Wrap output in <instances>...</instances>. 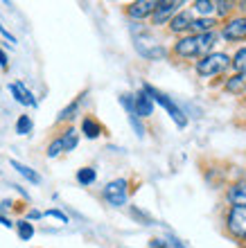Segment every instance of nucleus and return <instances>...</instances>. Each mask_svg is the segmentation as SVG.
Returning <instances> with one entry per match:
<instances>
[{"mask_svg": "<svg viewBox=\"0 0 246 248\" xmlns=\"http://www.w3.org/2000/svg\"><path fill=\"white\" fill-rule=\"evenodd\" d=\"M213 46H214L213 32L192 34V36H185V39H181L176 43L174 52L179 54V57H185V59H190V57H201V59H203V57L213 50Z\"/></svg>", "mask_w": 246, "mask_h": 248, "instance_id": "f257e3e1", "label": "nucleus"}, {"mask_svg": "<svg viewBox=\"0 0 246 248\" xmlns=\"http://www.w3.org/2000/svg\"><path fill=\"white\" fill-rule=\"evenodd\" d=\"M230 63V57L224 52H213V54H206L201 61H197V72H199L201 77H214V75H219L224 72Z\"/></svg>", "mask_w": 246, "mask_h": 248, "instance_id": "f03ea898", "label": "nucleus"}, {"mask_svg": "<svg viewBox=\"0 0 246 248\" xmlns=\"http://www.w3.org/2000/svg\"><path fill=\"white\" fill-rule=\"evenodd\" d=\"M145 93H147L149 97H151V102H158V104L163 106V108H165V111L169 113V115H172V120H174L176 124H179V126H185V124H188V118H185V113L181 111V108H179V106L174 104V102H172V99L167 97V95H163L161 91H156L154 86H147L145 84V88H143Z\"/></svg>", "mask_w": 246, "mask_h": 248, "instance_id": "7ed1b4c3", "label": "nucleus"}, {"mask_svg": "<svg viewBox=\"0 0 246 248\" xmlns=\"http://www.w3.org/2000/svg\"><path fill=\"white\" fill-rule=\"evenodd\" d=\"M127 181L124 178H115V181H111L106 187H104V199L111 203V205H124L127 203Z\"/></svg>", "mask_w": 246, "mask_h": 248, "instance_id": "20e7f679", "label": "nucleus"}, {"mask_svg": "<svg viewBox=\"0 0 246 248\" xmlns=\"http://www.w3.org/2000/svg\"><path fill=\"white\" fill-rule=\"evenodd\" d=\"M228 230L237 239H246V208L233 205L228 212Z\"/></svg>", "mask_w": 246, "mask_h": 248, "instance_id": "39448f33", "label": "nucleus"}, {"mask_svg": "<svg viewBox=\"0 0 246 248\" xmlns=\"http://www.w3.org/2000/svg\"><path fill=\"white\" fill-rule=\"evenodd\" d=\"M181 7V2H172V0H163V2H156L154 7V14H151V18H154V25H165L169 20L176 16V9Z\"/></svg>", "mask_w": 246, "mask_h": 248, "instance_id": "423d86ee", "label": "nucleus"}, {"mask_svg": "<svg viewBox=\"0 0 246 248\" xmlns=\"http://www.w3.org/2000/svg\"><path fill=\"white\" fill-rule=\"evenodd\" d=\"M133 111H136V118H149L154 113V102L145 91L133 95Z\"/></svg>", "mask_w": 246, "mask_h": 248, "instance_id": "0eeeda50", "label": "nucleus"}, {"mask_svg": "<svg viewBox=\"0 0 246 248\" xmlns=\"http://www.w3.org/2000/svg\"><path fill=\"white\" fill-rule=\"evenodd\" d=\"M246 36V16H240V18H233L224 27V39L228 41H240Z\"/></svg>", "mask_w": 246, "mask_h": 248, "instance_id": "6e6552de", "label": "nucleus"}, {"mask_svg": "<svg viewBox=\"0 0 246 248\" xmlns=\"http://www.w3.org/2000/svg\"><path fill=\"white\" fill-rule=\"evenodd\" d=\"M154 7H156V2L154 0H138V2H131L129 5V16L131 18H147V16H151L154 14Z\"/></svg>", "mask_w": 246, "mask_h": 248, "instance_id": "1a4fd4ad", "label": "nucleus"}, {"mask_svg": "<svg viewBox=\"0 0 246 248\" xmlns=\"http://www.w3.org/2000/svg\"><path fill=\"white\" fill-rule=\"evenodd\" d=\"M228 201L237 205V208H246V181L235 183L233 187L228 189Z\"/></svg>", "mask_w": 246, "mask_h": 248, "instance_id": "9d476101", "label": "nucleus"}, {"mask_svg": "<svg viewBox=\"0 0 246 248\" xmlns=\"http://www.w3.org/2000/svg\"><path fill=\"white\" fill-rule=\"evenodd\" d=\"M9 91H12V95L16 97V102H20V104H25V106H36L34 95L27 91L23 84H12V86H9Z\"/></svg>", "mask_w": 246, "mask_h": 248, "instance_id": "9b49d317", "label": "nucleus"}, {"mask_svg": "<svg viewBox=\"0 0 246 248\" xmlns=\"http://www.w3.org/2000/svg\"><path fill=\"white\" fill-rule=\"evenodd\" d=\"M9 165H12L14 170L18 171V174H20V176H23V178H27L30 183H34V185H39V183H41V176H39V174H36V171L32 170V167H27V165L18 163V160H9Z\"/></svg>", "mask_w": 246, "mask_h": 248, "instance_id": "f8f14e48", "label": "nucleus"}, {"mask_svg": "<svg viewBox=\"0 0 246 248\" xmlns=\"http://www.w3.org/2000/svg\"><path fill=\"white\" fill-rule=\"evenodd\" d=\"M190 25H192V16H190L188 12L176 14L174 18L169 20V30H172V32H185Z\"/></svg>", "mask_w": 246, "mask_h": 248, "instance_id": "ddd939ff", "label": "nucleus"}, {"mask_svg": "<svg viewBox=\"0 0 246 248\" xmlns=\"http://www.w3.org/2000/svg\"><path fill=\"white\" fill-rule=\"evenodd\" d=\"M82 131H84V136L86 138H99L102 136V126H99L95 120H91V118H86L84 122H82Z\"/></svg>", "mask_w": 246, "mask_h": 248, "instance_id": "4468645a", "label": "nucleus"}, {"mask_svg": "<svg viewBox=\"0 0 246 248\" xmlns=\"http://www.w3.org/2000/svg\"><path fill=\"white\" fill-rule=\"evenodd\" d=\"M59 140H61L64 151H72L75 147H77V142H79V136H77V131H75V129H68L64 136L59 138Z\"/></svg>", "mask_w": 246, "mask_h": 248, "instance_id": "2eb2a0df", "label": "nucleus"}, {"mask_svg": "<svg viewBox=\"0 0 246 248\" xmlns=\"http://www.w3.org/2000/svg\"><path fill=\"white\" fill-rule=\"evenodd\" d=\"M246 88V77L244 75H235L226 81V91L228 93H242Z\"/></svg>", "mask_w": 246, "mask_h": 248, "instance_id": "dca6fc26", "label": "nucleus"}, {"mask_svg": "<svg viewBox=\"0 0 246 248\" xmlns=\"http://www.w3.org/2000/svg\"><path fill=\"white\" fill-rule=\"evenodd\" d=\"M230 63H233V68L240 72V75H244V77H246V47L237 50V54L230 59Z\"/></svg>", "mask_w": 246, "mask_h": 248, "instance_id": "f3484780", "label": "nucleus"}, {"mask_svg": "<svg viewBox=\"0 0 246 248\" xmlns=\"http://www.w3.org/2000/svg\"><path fill=\"white\" fill-rule=\"evenodd\" d=\"M32 118H30V115H20L18 118V122H16V133H18V136H30V133H32Z\"/></svg>", "mask_w": 246, "mask_h": 248, "instance_id": "a211bd4d", "label": "nucleus"}, {"mask_svg": "<svg viewBox=\"0 0 246 248\" xmlns=\"http://www.w3.org/2000/svg\"><path fill=\"white\" fill-rule=\"evenodd\" d=\"M95 176H98V174H95L93 167H82V170L77 171V181L82 185H91L93 181H95Z\"/></svg>", "mask_w": 246, "mask_h": 248, "instance_id": "6ab92c4d", "label": "nucleus"}, {"mask_svg": "<svg viewBox=\"0 0 246 248\" xmlns=\"http://www.w3.org/2000/svg\"><path fill=\"white\" fill-rule=\"evenodd\" d=\"M16 228H18V237L23 239V242H27V239H32L34 237V226L30 221H18L16 223Z\"/></svg>", "mask_w": 246, "mask_h": 248, "instance_id": "aec40b11", "label": "nucleus"}, {"mask_svg": "<svg viewBox=\"0 0 246 248\" xmlns=\"http://www.w3.org/2000/svg\"><path fill=\"white\" fill-rule=\"evenodd\" d=\"M213 25H214V20L199 18V20H192V25H190V27H195L199 34H206V32H213Z\"/></svg>", "mask_w": 246, "mask_h": 248, "instance_id": "412c9836", "label": "nucleus"}, {"mask_svg": "<svg viewBox=\"0 0 246 248\" xmlns=\"http://www.w3.org/2000/svg\"><path fill=\"white\" fill-rule=\"evenodd\" d=\"M77 108H79V99L77 102H72L68 108H64V111L59 113V122H64V120H72L75 118V113H77Z\"/></svg>", "mask_w": 246, "mask_h": 248, "instance_id": "4be33fe9", "label": "nucleus"}, {"mask_svg": "<svg viewBox=\"0 0 246 248\" xmlns=\"http://www.w3.org/2000/svg\"><path fill=\"white\" fill-rule=\"evenodd\" d=\"M195 7L199 14H210L214 9V2H210V0H197Z\"/></svg>", "mask_w": 246, "mask_h": 248, "instance_id": "5701e85b", "label": "nucleus"}, {"mask_svg": "<svg viewBox=\"0 0 246 248\" xmlns=\"http://www.w3.org/2000/svg\"><path fill=\"white\" fill-rule=\"evenodd\" d=\"M61 151H64V147H61V140H54V142H50V147H48V156L54 158V156H59Z\"/></svg>", "mask_w": 246, "mask_h": 248, "instance_id": "b1692460", "label": "nucleus"}, {"mask_svg": "<svg viewBox=\"0 0 246 248\" xmlns=\"http://www.w3.org/2000/svg\"><path fill=\"white\" fill-rule=\"evenodd\" d=\"M46 215H48V217H54V219H59L61 223H68V217H66L64 212H59V210H48Z\"/></svg>", "mask_w": 246, "mask_h": 248, "instance_id": "393cba45", "label": "nucleus"}, {"mask_svg": "<svg viewBox=\"0 0 246 248\" xmlns=\"http://www.w3.org/2000/svg\"><path fill=\"white\" fill-rule=\"evenodd\" d=\"M214 7H217V12L219 14H226L233 9V2H214Z\"/></svg>", "mask_w": 246, "mask_h": 248, "instance_id": "a878e982", "label": "nucleus"}, {"mask_svg": "<svg viewBox=\"0 0 246 248\" xmlns=\"http://www.w3.org/2000/svg\"><path fill=\"white\" fill-rule=\"evenodd\" d=\"M0 34H2V36H5V39H7V41H9V43H14V41H16V39H14L12 34L7 32V30H5V27H2V25H0Z\"/></svg>", "mask_w": 246, "mask_h": 248, "instance_id": "bb28decb", "label": "nucleus"}, {"mask_svg": "<svg viewBox=\"0 0 246 248\" xmlns=\"http://www.w3.org/2000/svg\"><path fill=\"white\" fill-rule=\"evenodd\" d=\"M151 248H165V242H161V239H151Z\"/></svg>", "mask_w": 246, "mask_h": 248, "instance_id": "cd10ccee", "label": "nucleus"}, {"mask_svg": "<svg viewBox=\"0 0 246 248\" xmlns=\"http://www.w3.org/2000/svg\"><path fill=\"white\" fill-rule=\"evenodd\" d=\"M0 65H2V68H7V54L2 52V50H0Z\"/></svg>", "mask_w": 246, "mask_h": 248, "instance_id": "c85d7f7f", "label": "nucleus"}, {"mask_svg": "<svg viewBox=\"0 0 246 248\" xmlns=\"http://www.w3.org/2000/svg\"><path fill=\"white\" fill-rule=\"evenodd\" d=\"M0 223H2L5 228H9V226H12V221H9V219H5V217H2V215H0Z\"/></svg>", "mask_w": 246, "mask_h": 248, "instance_id": "c756f323", "label": "nucleus"}, {"mask_svg": "<svg viewBox=\"0 0 246 248\" xmlns=\"http://www.w3.org/2000/svg\"><path fill=\"white\" fill-rule=\"evenodd\" d=\"M30 219H41V212H36V210H32V212H30Z\"/></svg>", "mask_w": 246, "mask_h": 248, "instance_id": "7c9ffc66", "label": "nucleus"}, {"mask_svg": "<svg viewBox=\"0 0 246 248\" xmlns=\"http://www.w3.org/2000/svg\"><path fill=\"white\" fill-rule=\"evenodd\" d=\"M174 248H183V246H181V244H176V242H174Z\"/></svg>", "mask_w": 246, "mask_h": 248, "instance_id": "2f4dec72", "label": "nucleus"}]
</instances>
